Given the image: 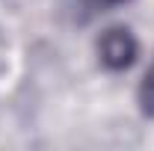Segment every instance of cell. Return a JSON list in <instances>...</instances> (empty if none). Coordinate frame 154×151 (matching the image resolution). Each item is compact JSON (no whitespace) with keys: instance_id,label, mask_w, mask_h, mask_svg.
<instances>
[{"instance_id":"obj_1","label":"cell","mask_w":154,"mask_h":151,"mask_svg":"<svg viewBox=\"0 0 154 151\" xmlns=\"http://www.w3.org/2000/svg\"><path fill=\"white\" fill-rule=\"evenodd\" d=\"M136 51L139 48H136L134 33L125 30V27H113V30H107L104 36L98 39V57H101V62L110 71H122V68L134 65Z\"/></svg>"},{"instance_id":"obj_3","label":"cell","mask_w":154,"mask_h":151,"mask_svg":"<svg viewBox=\"0 0 154 151\" xmlns=\"http://www.w3.org/2000/svg\"><path fill=\"white\" fill-rule=\"evenodd\" d=\"M92 6H116V3H125V0H86Z\"/></svg>"},{"instance_id":"obj_2","label":"cell","mask_w":154,"mask_h":151,"mask_svg":"<svg viewBox=\"0 0 154 151\" xmlns=\"http://www.w3.org/2000/svg\"><path fill=\"white\" fill-rule=\"evenodd\" d=\"M136 98H139V110H142V116L154 119V59H151V65H148V71L142 74V83H139Z\"/></svg>"}]
</instances>
